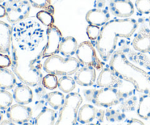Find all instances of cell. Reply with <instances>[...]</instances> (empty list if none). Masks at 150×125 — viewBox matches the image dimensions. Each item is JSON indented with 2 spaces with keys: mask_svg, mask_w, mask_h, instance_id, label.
<instances>
[{
  "mask_svg": "<svg viewBox=\"0 0 150 125\" xmlns=\"http://www.w3.org/2000/svg\"><path fill=\"white\" fill-rule=\"evenodd\" d=\"M98 110L90 104H84L79 108L78 121L82 124H90L97 118Z\"/></svg>",
  "mask_w": 150,
  "mask_h": 125,
  "instance_id": "19",
  "label": "cell"
},
{
  "mask_svg": "<svg viewBox=\"0 0 150 125\" xmlns=\"http://www.w3.org/2000/svg\"><path fill=\"white\" fill-rule=\"evenodd\" d=\"M137 114L143 119L147 120L150 118V95L144 94L139 97Z\"/></svg>",
  "mask_w": 150,
  "mask_h": 125,
  "instance_id": "25",
  "label": "cell"
},
{
  "mask_svg": "<svg viewBox=\"0 0 150 125\" xmlns=\"http://www.w3.org/2000/svg\"><path fill=\"white\" fill-rule=\"evenodd\" d=\"M47 102L54 110H60L65 102L66 97L64 94L60 92H51L45 96Z\"/></svg>",
  "mask_w": 150,
  "mask_h": 125,
  "instance_id": "26",
  "label": "cell"
},
{
  "mask_svg": "<svg viewBox=\"0 0 150 125\" xmlns=\"http://www.w3.org/2000/svg\"><path fill=\"white\" fill-rule=\"evenodd\" d=\"M136 105V97H130L127 98L125 101H122V104L120 105V109L122 111H133L135 106Z\"/></svg>",
  "mask_w": 150,
  "mask_h": 125,
  "instance_id": "34",
  "label": "cell"
},
{
  "mask_svg": "<svg viewBox=\"0 0 150 125\" xmlns=\"http://www.w3.org/2000/svg\"><path fill=\"white\" fill-rule=\"evenodd\" d=\"M105 0H97L96 6L98 8L102 9L103 7H105Z\"/></svg>",
  "mask_w": 150,
  "mask_h": 125,
  "instance_id": "39",
  "label": "cell"
},
{
  "mask_svg": "<svg viewBox=\"0 0 150 125\" xmlns=\"http://www.w3.org/2000/svg\"><path fill=\"white\" fill-rule=\"evenodd\" d=\"M6 9V17L11 23H17L29 17L31 11V4L27 0L12 3L7 1L3 3Z\"/></svg>",
  "mask_w": 150,
  "mask_h": 125,
  "instance_id": "9",
  "label": "cell"
},
{
  "mask_svg": "<svg viewBox=\"0 0 150 125\" xmlns=\"http://www.w3.org/2000/svg\"><path fill=\"white\" fill-rule=\"evenodd\" d=\"M78 47L79 45L76 38L72 36H67L62 40L59 53L63 56H73L77 51Z\"/></svg>",
  "mask_w": 150,
  "mask_h": 125,
  "instance_id": "21",
  "label": "cell"
},
{
  "mask_svg": "<svg viewBox=\"0 0 150 125\" xmlns=\"http://www.w3.org/2000/svg\"><path fill=\"white\" fill-rule=\"evenodd\" d=\"M138 22L136 19H113L102 26L95 47L103 61L110 60L117 51L120 38H130L137 30Z\"/></svg>",
  "mask_w": 150,
  "mask_h": 125,
  "instance_id": "2",
  "label": "cell"
},
{
  "mask_svg": "<svg viewBox=\"0 0 150 125\" xmlns=\"http://www.w3.org/2000/svg\"><path fill=\"white\" fill-rule=\"evenodd\" d=\"M73 78L80 86H91L96 81V70L90 66L83 65L76 72Z\"/></svg>",
  "mask_w": 150,
  "mask_h": 125,
  "instance_id": "15",
  "label": "cell"
},
{
  "mask_svg": "<svg viewBox=\"0 0 150 125\" xmlns=\"http://www.w3.org/2000/svg\"><path fill=\"white\" fill-rule=\"evenodd\" d=\"M105 118L107 121L111 122H119L123 121L125 119V115L122 111L108 108L105 112Z\"/></svg>",
  "mask_w": 150,
  "mask_h": 125,
  "instance_id": "29",
  "label": "cell"
},
{
  "mask_svg": "<svg viewBox=\"0 0 150 125\" xmlns=\"http://www.w3.org/2000/svg\"><path fill=\"white\" fill-rule=\"evenodd\" d=\"M114 89H117L119 95L122 98V101L130 97L133 96L135 93V91H136L134 85L130 81L125 80L122 78L118 83V84L114 87Z\"/></svg>",
  "mask_w": 150,
  "mask_h": 125,
  "instance_id": "24",
  "label": "cell"
},
{
  "mask_svg": "<svg viewBox=\"0 0 150 125\" xmlns=\"http://www.w3.org/2000/svg\"><path fill=\"white\" fill-rule=\"evenodd\" d=\"M2 119H3V114H2V113L0 111V123L2 121Z\"/></svg>",
  "mask_w": 150,
  "mask_h": 125,
  "instance_id": "43",
  "label": "cell"
},
{
  "mask_svg": "<svg viewBox=\"0 0 150 125\" xmlns=\"http://www.w3.org/2000/svg\"><path fill=\"white\" fill-rule=\"evenodd\" d=\"M109 66L120 78L131 82L137 92L150 95V73L133 64L122 49L114 52Z\"/></svg>",
  "mask_w": 150,
  "mask_h": 125,
  "instance_id": "3",
  "label": "cell"
},
{
  "mask_svg": "<svg viewBox=\"0 0 150 125\" xmlns=\"http://www.w3.org/2000/svg\"><path fill=\"white\" fill-rule=\"evenodd\" d=\"M109 20L110 13L107 9H92L86 14V20L90 25L103 26Z\"/></svg>",
  "mask_w": 150,
  "mask_h": 125,
  "instance_id": "17",
  "label": "cell"
},
{
  "mask_svg": "<svg viewBox=\"0 0 150 125\" xmlns=\"http://www.w3.org/2000/svg\"><path fill=\"white\" fill-rule=\"evenodd\" d=\"M13 99L17 103L28 105L33 100L34 95L30 86L25 83H19L13 91Z\"/></svg>",
  "mask_w": 150,
  "mask_h": 125,
  "instance_id": "18",
  "label": "cell"
},
{
  "mask_svg": "<svg viewBox=\"0 0 150 125\" xmlns=\"http://www.w3.org/2000/svg\"><path fill=\"white\" fill-rule=\"evenodd\" d=\"M83 102L81 95L78 92H71L66 96L65 102L59 110L55 125H76L78 121V112Z\"/></svg>",
  "mask_w": 150,
  "mask_h": 125,
  "instance_id": "6",
  "label": "cell"
},
{
  "mask_svg": "<svg viewBox=\"0 0 150 125\" xmlns=\"http://www.w3.org/2000/svg\"><path fill=\"white\" fill-rule=\"evenodd\" d=\"M0 125H16V123L13 122L10 120H3L1 123H0Z\"/></svg>",
  "mask_w": 150,
  "mask_h": 125,
  "instance_id": "41",
  "label": "cell"
},
{
  "mask_svg": "<svg viewBox=\"0 0 150 125\" xmlns=\"http://www.w3.org/2000/svg\"><path fill=\"white\" fill-rule=\"evenodd\" d=\"M13 95L5 89H0V110H7L12 105Z\"/></svg>",
  "mask_w": 150,
  "mask_h": 125,
  "instance_id": "28",
  "label": "cell"
},
{
  "mask_svg": "<svg viewBox=\"0 0 150 125\" xmlns=\"http://www.w3.org/2000/svg\"><path fill=\"white\" fill-rule=\"evenodd\" d=\"M100 30L101 28H100V26L89 24L86 28V35L89 40L96 41L100 33Z\"/></svg>",
  "mask_w": 150,
  "mask_h": 125,
  "instance_id": "35",
  "label": "cell"
},
{
  "mask_svg": "<svg viewBox=\"0 0 150 125\" xmlns=\"http://www.w3.org/2000/svg\"><path fill=\"white\" fill-rule=\"evenodd\" d=\"M46 36L47 42L42 50V59L58 54L60 43L63 39L61 31L54 24L47 27Z\"/></svg>",
  "mask_w": 150,
  "mask_h": 125,
  "instance_id": "10",
  "label": "cell"
},
{
  "mask_svg": "<svg viewBox=\"0 0 150 125\" xmlns=\"http://www.w3.org/2000/svg\"><path fill=\"white\" fill-rule=\"evenodd\" d=\"M36 17L39 21L45 26H50L54 23V15L45 10H42L38 12Z\"/></svg>",
  "mask_w": 150,
  "mask_h": 125,
  "instance_id": "31",
  "label": "cell"
},
{
  "mask_svg": "<svg viewBox=\"0 0 150 125\" xmlns=\"http://www.w3.org/2000/svg\"><path fill=\"white\" fill-rule=\"evenodd\" d=\"M4 0H0V4H1V3H4Z\"/></svg>",
  "mask_w": 150,
  "mask_h": 125,
  "instance_id": "46",
  "label": "cell"
},
{
  "mask_svg": "<svg viewBox=\"0 0 150 125\" xmlns=\"http://www.w3.org/2000/svg\"><path fill=\"white\" fill-rule=\"evenodd\" d=\"M6 16V9L3 4H0V18Z\"/></svg>",
  "mask_w": 150,
  "mask_h": 125,
  "instance_id": "40",
  "label": "cell"
},
{
  "mask_svg": "<svg viewBox=\"0 0 150 125\" xmlns=\"http://www.w3.org/2000/svg\"><path fill=\"white\" fill-rule=\"evenodd\" d=\"M57 114L53 108H45L40 112L35 120V125H55Z\"/></svg>",
  "mask_w": 150,
  "mask_h": 125,
  "instance_id": "23",
  "label": "cell"
},
{
  "mask_svg": "<svg viewBox=\"0 0 150 125\" xmlns=\"http://www.w3.org/2000/svg\"><path fill=\"white\" fill-rule=\"evenodd\" d=\"M76 83L70 76H63L59 78L58 88L63 93H71L76 89Z\"/></svg>",
  "mask_w": 150,
  "mask_h": 125,
  "instance_id": "27",
  "label": "cell"
},
{
  "mask_svg": "<svg viewBox=\"0 0 150 125\" xmlns=\"http://www.w3.org/2000/svg\"><path fill=\"white\" fill-rule=\"evenodd\" d=\"M45 36V30L39 22L29 19L15 23L13 27V40L20 48L35 51Z\"/></svg>",
  "mask_w": 150,
  "mask_h": 125,
  "instance_id": "4",
  "label": "cell"
},
{
  "mask_svg": "<svg viewBox=\"0 0 150 125\" xmlns=\"http://www.w3.org/2000/svg\"><path fill=\"white\" fill-rule=\"evenodd\" d=\"M121 78L111 67H104L97 78V86L100 88H114Z\"/></svg>",
  "mask_w": 150,
  "mask_h": 125,
  "instance_id": "14",
  "label": "cell"
},
{
  "mask_svg": "<svg viewBox=\"0 0 150 125\" xmlns=\"http://www.w3.org/2000/svg\"><path fill=\"white\" fill-rule=\"evenodd\" d=\"M17 84L16 76L7 67H0V89L10 90Z\"/></svg>",
  "mask_w": 150,
  "mask_h": 125,
  "instance_id": "20",
  "label": "cell"
},
{
  "mask_svg": "<svg viewBox=\"0 0 150 125\" xmlns=\"http://www.w3.org/2000/svg\"><path fill=\"white\" fill-rule=\"evenodd\" d=\"M133 48L136 51L149 53L150 51V29L147 26H142L136 34L132 41Z\"/></svg>",
  "mask_w": 150,
  "mask_h": 125,
  "instance_id": "13",
  "label": "cell"
},
{
  "mask_svg": "<svg viewBox=\"0 0 150 125\" xmlns=\"http://www.w3.org/2000/svg\"><path fill=\"white\" fill-rule=\"evenodd\" d=\"M148 22H149V28H150V16H149V18H148Z\"/></svg>",
  "mask_w": 150,
  "mask_h": 125,
  "instance_id": "45",
  "label": "cell"
},
{
  "mask_svg": "<svg viewBox=\"0 0 150 125\" xmlns=\"http://www.w3.org/2000/svg\"><path fill=\"white\" fill-rule=\"evenodd\" d=\"M109 10L114 16L127 18L135 13V7L130 0H110Z\"/></svg>",
  "mask_w": 150,
  "mask_h": 125,
  "instance_id": "12",
  "label": "cell"
},
{
  "mask_svg": "<svg viewBox=\"0 0 150 125\" xmlns=\"http://www.w3.org/2000/svg\"><path fill=\"white\" fill-rule=\"evenodd\" d=\"M83 95L87 101L97 106L103 108L114 106L122 101L117 89L114 88L86 89L83 91Z\"/></svg>",
  "mask_w": 150,
  "mask_h": 125,
  "instance_id": "7",
  "label": "cell"
},
{
  "mask_svg": "<svg viewBox=\"0 0 150 125\" xmlns=\"http://www.w3.org/2000/svg\"><path fill=\"white\" fill-rule=\"evenodd\" d=\"M87 125H98V124H91V123H90V124H88Z\"/></svg>",
  "mask_w": 150,
  "mask_h": 125,
  "instance_id": "47",
  "label": "cell"
},
{
  "mask_svg": "<svg viewBox=\"0 0 150 125\" xmlns=\"http://www.w3.org/2000/svg\"><path fill=\"white\" fill-rule=\"evenodd\" d=\"M29 1L34 7L42 9L54 15V7L51 0H29Z\"/></svg>",
  "mask_w": 150,
  "mask_h": 125,
  "instance_id": "32",
  "label": "cell"
},
{
  "mask_svg": "<svg viewBox=\"0 0 150 125\" xmlns=\"http://www.w3.org/2000/svg\"><path fill=\"white\" fill-rule=\"evenodd\" d=\"M11 57L8 54L0 52V67H9L11 66Z\"/></svg>",
  "mask_w": 150,
  "mask_h": 125,
  "instance_id": "36",
  "label": "cell"
},
{
  "mask_svg": "<svg viewBox=\"0 0 150 125\" xmlns=\"http://www.w3.org/2000/svg\"><path fill=\"white\" fill-rule=\"evenodd\" d=\"M104 117H105V111L103 110H99L98 111V114H97V118L98 119V121L102 122L103 121Z\"/></svg>",
  "mask_w": 150,
  "mask_h": 125,
  "instance_id": "38",
  "label": "cell"
},
{
  "mask_svg": "<svg viewBox=\"0 0 150 125\" xmlns=\"http://www.w3.org/2000/svg\"><path fill=\"white\" fill-rule=\"evenodd\" d=\"M42 50L37 52L20 48L12 42L11 67L16 77L23 83L29 86H37L42 83L41 72Z\"/></svg>",
  "mask_w": 150,
  "mask_h": 125,
  "instance_id": "1",
  "label": "cell"
},
{
  "mask_svg": "<svg viewBox=\"0 0 150 125\" xmlns=\"http://www.w3.org/2000/svg\"><path fill=\"white\" fill-rule=\"evenodd\" d=\"M21 125H34V124H32V123H31V122H29V121H28V122L23 123V124H21Z\"/></svg>",
  "mask_w": 150,
  "mask_h": 125,
  "instance_id": "44",
  "label": "cell"
},
{
  "mask_svg": "<svg viewBox=\"0 0 150 125\" xmlns=\"http://www.w3.org/2000/svg\"><path fill=\"white\" fill-rule=\"evenodd\" d=\"M59 79L57 76L54 74L48 73L46 76H43L42 80V84L45 89L49 90H54L58 87Z\"/></svg>",
  "mask_w": 150,
  "mask_h": 125,
  "instance_id": "30",
  "label": "cell"
},
{
  "mask_svg": "<svg viewBox=\"0 0 150 125\" xmlns=\"http://www.w3.org/2000/svg\"><path fill=\"white\" fill-rule=\"evenodd\" d=\"M13 40V27L4 21L0 20V52L10 54Z\"/></svg>",
  "mask_w": 150,
  "mask_h": 125,
  "instance_id": "16",
  "label": "cell"
},
{
  "mask_svg": "<svg viewBox=\"0 0 150 125\" xmlns=\"http://www.w3.org/2000/svg\"><path fill=\"white\" fill-rule=\"evenodd\" d=\"M126 125H145L144 123L137 119H131Z\"/></svg>",
  "mask_w": 150,
  "mask_h": 125,
  "instance_id": "37",
  "label": "cell"
},
{
  "mask_svg": "<svg viewBox=\"0 0 150 125\" xmlns=\"http://www.w3.org/2000/svg\"><path fill=\"white\" fill-rule=\"evenodd\" d=\"M81 66V64L76 57L55 54L45 59L42 67L47 73L63 76L74 75Z\"/></svg>",
  "mask_w": 150,
  "mask_h": 125,
  "instance_id": "5",
  "label": "cell"
},
{
  "mask_svg": "<svg viewBox=\"0 0 150 125\" xmlns=\"http://www.w3.org/2000/svg\"><path fill=\"white\" fill-rule=\"evenodd\" d=\"M121 49L125 54H127L126 56L129 59L133 60L135 62L144 67L150 73V59L147 56L144 54V53L135 51L134 49H129L127 46H122Z\"/></svg>",
  "mask_w": 150,
  "mask_h": 125,
  "instance_id": "22",
  "label": "cell"
},
{
  "mask_svg": "<svg viewBox=\"0 0 150 125\" xmlns=\"http://www.w3.org/2000/svg\"><path fill=\"white\" fill-rule=\"evenodd\" d=\"M7 1L12 3H16V2H19V1H23V0H7Z\"/></svg>",
  "mask_w": 150,
  "mask_h": 125,
  "instance_id": "42",
  "label": "cell"
},
{
  "mask_svg": "<svg viewBox=\"0 0 150 125\" xmlns=\"http://www.w3.org/2000/svg\"><path fill=\"white\" fill-rule=\"evenodd\" d=\"M76 56L82 65L90 66L96 70H101L105 67L103 61L98 58L95 48L90 41H83L79 44Z\"/></svg>",
  "mask_w": 150,
  "mask_h": 125,
  "instance_id": "8",
  "label": "cell"
},
{
  "mask_svg": "<svg viewBox=\"0 0 150 125\" xmlns=\"http://www.w3.org/2000/svg\"><path fill=\"white\" fill-rule=\"evenodd\" d=\"M6 114L9 120L16 124H22L30 121L32 117V110L26 105L16 103L7 109Z\"/></svg>",
  "mask_w": 150,
  "mask_h": 125,
  "instance_id": "11",
  "label": "cell"
},
{
  "mask_svg": "<svg viewBox=\"0 0 150 125\" xmlns=\"http://www.w3.org/2000/svg\"><path fill=\"white\" fill-rule=\"evenodd\" d=\"M135 7L136 10L142 14H149L150 0H136Z\"/></svg>",
  "mask_w": 150,
  "mask_h": 125,
  "instance_id": "33",
  "label": "cell"
}]
</instances>
